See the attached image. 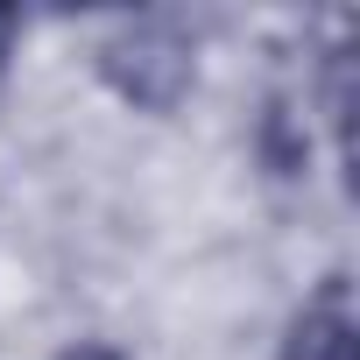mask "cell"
I'll use <instances>...</instances> for the list:
<instances>
[{"instance_id": "6da1fadb", "label": "cell", "mask_w": 360, "mask_h": 360, "mask_svg": "<svg viewBox=\"0 0 360 360\" xmlns=\"http://www.w3.org/2000/svg\"><path fill=\"white\" fill-rule=\"evenodd\" d=\"M92 64L99 78L134 106V113H176L198 78V50L184 36V22L169 15H127L113 22L99 43H92Z\"/></svg>"}, {"instance_id": "3957f363", "label": "cell", "mask_w": 360, "mask_h": 360, "mask_svg": "<svg viewBox=\"0 0 360 360\" xmlns=\"http://www.w3.org/2000/svg\"><path fill=\"white\" fill-rule=\"evenodd\" d=\"M304 155H311L304 127L290 120V106H283V99H269V113H262V162H269L276 176H297V169H304Z\"/></svg>"}, {"instance_id": "5b68a950", "label": "cell", "mask_w": 360, "mask_h": 360, "mask_svg": "<svg viewBox=\"0 0 360 360\" xmlns=\"http://www.w3.org/2000/svg\"><path fill=\"white\" fill-rule=\"evenodd\" d=\"M22 29H29V22H22L15 8H0V71H8V57H15V43H22Z\"/></svg>"}, {"instance_id": "277c9868", "label": "cell", "mask_w": 360, "mask_h": 360, "mask_svg": "<svg viewBox=\"0 0 360 360\" xmlns=\"http://www.w3.org/2000/svg\"><path fill=\"white\" fill-rule=\"evenodd\" d=\"M57 360H127V353H120L113 339H71V346H64Z\"/></svg>"}, {"instance_id": "7a4b0ae2", "label": "cell", "mask_w": 360, "mask_h": 360, "mask_svg": "<svg viewBox=\"0 0 360 360\" xmlns=\"http://www.w3.org/2000/svg\"><path fill=\"white\" fill-rule=\"evenodd\" d=\"M276 360H360V325H353V304H346V276L318 283V297L290 318Z\"/></svg>"}]
</instances>
